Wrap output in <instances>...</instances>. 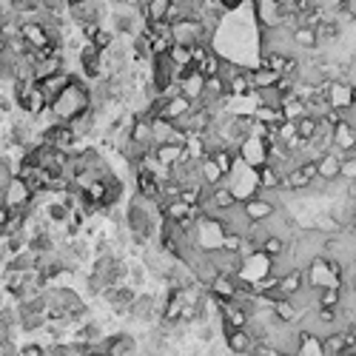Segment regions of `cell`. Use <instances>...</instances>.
Returning <instances> with one entry per match:
<instances>
[{"label":"cell","instance_id":"obj_1","mask_svg":"<svg viewBox=\"0 0 356 356\" xmlns=\"http://www.w3.org/2000/svg\"><path fill=\"white\" fill-rule=\"evenodd\" d=\"M78 60H80V74L86 80H100V74L106 71V66H103V51L100 49H95L91 43H83L80 46V51H78Z\"/></svg>","mask_w":356,"mask_h":356},{"label":"cell","instance_id":"obj_2","mask_svg":"<svg viewBox=\"0 0 356 356\" xmlns=\"http://www.w3.org/2000/svg\"><path fill=\"white\" fill-rule=\"evenodd\" d=\"M194 108V103L185 97V95H180V91L174 88V91H168L165 95V103H163V111H160V117L163 120H171V123H177L180 117H185L189 111Z\"/></svg>","mask_w":356,"mask_h":356},{"label":"cell","instance_id":"obj_3","mask_svg":"<svg viewBox=\"0 0 356 356\" xmlns=\"http://www.w3.org/2000/svg\"><path fill=\"white\" fill-rule=\"evenodd\" d=\"M242 211H246L251 226H262V222L274 214V205L262 197H248V200H242Z\"/></svg>","mask_w":356,"mask_h":356},{"label":"cell","instance_id":"obj_4","mask_svg":"<svg viewBox=\"0 0 356 356\" xmlns=\"http://www.w3.org/2000/svg\"><path fill=\"white\" fill-rule=\"evenodd\" d=\"M152 152H154V157H157L163 165H177L180 160L191 157L189 152H185V145H182V143H171V140H168V143H157V145L152 148Z\"/></svg>","mask_w":356,"mask_h":356},{"label":"cell","instance_id":"obj_5","mask_svg":"<svg viewBox=\"0 0 356 356\" xmlns=\"http://www.w3.org/2000/svg\"><path fill=\"white\" fill-rule=\"evenodd\" d=\"M34 86L40 88L43 97L51 103V100L69 86V71H66V69H63V71H54V74H49V78H43V80H34Z\"/></svg>","mask_w":356,"mask_h":356},{"label":"cell","instance_id":"obj_6","mask_svg":"<svg viewBox=\"0 0 356 356\" xmlns=\"http://www.w3.org/2000/svg\"><path fill=\"white\" fill-rule=\"evenodd\" d=\"M174 86H177L180 95H185L191 103H197V100L202 97V91H205V74H202L200 69H194V71L189 74V78H182V80L174 83Z\"/></svg>","mask_w":356,"mask_h":356},{"label":"cell","instance_id":"obj_7","mask_svg":"<svg viewBox=\"0 0 356 356\" xmlns=\"http://www.w3.org/2000/svg\"><path fill=\"white\" fill-rule=\"evenodd\" d=\"M246 74H248V80H251V88H268V86H276L279 83V78L283 74H276L271 66H265V63H257L254 69H246Z\"/></svg>","mask_w":356,"mask_h":356},{"label":"cell","instance_id":"obj_8","mask_svg":"<svg viewBox=\"0 0 356 356\" xmlns=\"http://www.w3.org/2000/svg\"><path fill=\"white\" fill-rule=\"evenodd\" d=\"M134 180H137V194L145 197V200H157L160 197V180L157 174L145 171V168H134Z\"/></svg>","mask_w":356,"mask_h":356},{"label":"cell","instance_id":"obj_9","mask_svg":"<svg viewBox=\"0 0 356 356\" xmlns=\"http://www.w3.org/2000/svg\"><path fill=\"white\" fill-rule=\"evenodd\" d=\"M316 163H320V177L322 180H336L342 171V154L333 152V148H328V152H322L320 157H316Z\"/></svg>","mask_w":356,"mask_h":356},{"label":"cell","instance_id":"obj_10","mask_svg":"<svg viewBox=\"0 0 356 356\" xmlns=\"http://www.w3.org/2000/svg\"><path fill=\"white\" fill-rule=\"evenodd\" d=\"M254 174H257V185H259V189H279V185H283V171H279L274 163L254 165Z\"/></svg>","mask_w":356,"mask_h":356},{"label":"cell","instance_id":"obj_11","mask_svg":"<svg viewBox=\"0 0 356 356\" xmlns=\"http://www.w3.org/2000/svg\"><path fill=\"white\" fill-rule=\"evenodd\" d=\"M302 285H305V271L302 268H291V271H285L283 276H279V291H283V296H296L299 291H302Z\"/></svg>","mask_w":356,"mask_h":356},{"label":"cell","instance_id":"obj_12","mask_svg":"<svg viewBox=\"0 0 356 356\" xmlns=\"http://www.w3.org/2000/svg\"><path fill=\"white\" fill-rule=\"evenodd\" d=\"M291 43L296 49H305V51L320 49V40H316V29L313 26H294L291 29Z\"/></svg>","mask_w":356,"mask_h":356},{"label":"cell","instance_id":"obj_13","mask_svg":"<svg viewBox=\"0 0 356 356\" xmlns=\"http://www.w3.org/2000/svg\"><path fill=\"white\" fill-rule=\"evenodd\" d=\"M353 345H356V342H353V333L345 331V333H331V336H325L322 351H325V356H340L342 351H348V348H353Z\"/></svg>","mask_w":356,"mask_h":356},{"label":"cell","instance_id":"obj_14","mask_svg":"<svg viewBox=\"0 0 356 356\" xmlns=\"http://www.w3.org/2000/svg\"><path fill=\"white\" fill-rule=\"evenodd\" d=\"M294 126H296V137L302 140V143H308V140L316 134V131L322 128V120H320V117H313V115H308V111H305L302 117H296V120H294Z\"/></svg>","mask_w":356,"mask_h":356},{"label":"cell","instance_id":"obj_15","mask_svg":"<svg viewBox=\"0 0 356 356\" xmlns=\"http://www.w3.org/2000/svg\"><path fill=\"white\" fill-rule=\"evenodd\" d=\"M251 345H254V340L248 336L246 328H234V331L226 336V348H228L231 353H248Z\"/></svg>","mask_w":356,"mask_h":356},{"label":"cell","instance_id":"obj_16","mask_svg":"<svg viewBox=\"0 0 356 356\" xmlns=\"http://www.w3.org/2000/svg\"><path fill=\"white\" fill-rule=\"evenodd\" d=\"M285 251H288V246H285V239L283 237H276V234H268L265 239H262V248H259V254L265 257V259H279V257H285Z\"/></svg>","mask_w":356,"mask_h":356},{"label":"cell","instance_id":"obj_17","mask_svg":"<svg viewBox=\"0 0 356 356\" xmlns=\"http://www.w3.org/2000/svg\"><path fill=\"white\" fill-rule=\"evenodd\" d=\"M222 177H226V174L219 171V165L211 157H202L200 160V180H202V185H211V189H214V185L222 182Z\"/></svg>","mask_w":356,"mask_h":356},{"label":"cell","instance_id":"obj_18","mask_svg":"<svg viewBox=\"0 0 356 356\" xmlns=\"http://www.w3.org/2000/svg\"><path fill=\"white\" fill-rule=\"evenodd\" d=\"M6 3L17 17H34L43 9V0H6Z\"/></svg>","mask_w":356,"mask_h":356},{"label":"cell","instance_id":"obj_19","mask_svg":"<svg viewBox=\"0 0 356 356\" xmlns=\"http://www.w3.org/2000/svg\"><path fill=\"white\" fill-rule=\"evenodd\" d=\"M168 9H171V0H145V21H165Z\"/></svg>","mask_w":356,"mask_h":356},{"label":"cell","instance_id":"obj_20","mask_svg":"<svg viewBox=\"0 0 356 356\" xmlns=\"http://www.w3.org/2000/svg\"><path fill=\"white\" fill-rule=\"evenodd\" d=\"M165 51H168V58H171V63H174V66H189V63H194V58H191V46L171 43Z\"/></svg>","mask_w":356,"mask_h":356},{"label":"cell","instance_id":"obj_21","mask_svg":"<svg viewBox=\"0 0 356 356\" xmlns=\"http://www.w3.org/2000/svg\"><path fill=\"white\" fill-rule=\"evenodd\" d=\"M271 308H274V313H276L279 322H294L296 316H299L296 308H294V302H291V296H283V299H279V302H274Z\"/></svg>","mask_w":356,"mask_h":356},{"label":"cell","instance_id":"obj_22","mask_svg":"<svg viewBox=\"0 0 356 356\" xmlns=\"http://www.w3.org/2000/svg\"><path fill=\"white\" fill-rule=\"evenodd\" d=\"M115 32H111V29H106V26H100L97 32H95V37H91V46H95V49H100V51H108L111 46H115Z\"/></svg>","mask_w":356,"mask_h":356},{"label":"cell","instance_id":"obj_23","mask_svg":"<svg viewBox=\"0 0 356 356\" xmlns=\"http://www.w3.org/2000/svg\"><path fill=\"white\" fill-rule=\"evenodd\" d=\"M342 302V288L340 285H331L320 291V308H336Z\"/></svg>","mask_w":356,"mask_h":356},{"label":"cell","instance_id":"obj_24","mask_svg":"<svg viewBox=\"0 0 356 356\" xmlns=\"http://www.w3.org/2000/svg\"><path fill=\"white\" fill-rule=\"evenodd\" d=\"M239 246H242V234H239V231H226V234H222L219 248H226V251H239Z\"/></svg>","mask_w":356,"mask_h":356},{"label":"cell","instance_id":"obj_25","mask_svg":"<svg viewBox=\"0 0 356 356\" xmlns=\"http://www.w3.org/2000/svg\"><path fill=\"white\" fill-rule=\"evenodd\" d=\"M296 168H299V171H302V177H308L311 182H313L316 177H320V163H316V157H311V160H302V163H299Z\"/></svg>","mask_w":356,"mask_h":356},{"label":"cell","instance_id":"obj_26","mask_svg":"<svg viewBox=\"0 0 356 356\" xmlns=\"http://www.w3.org/2000/svg\"><path fill=\"white\" fill-rule=\"evenodd\" d=\"M43 9H46V12H54V14H66V12H69V3H66V0H43Z\"/></svg>","mask_w":356,"mask_h":356},{"label":"cell","instance_id":"obj_27","mask_svg":"<svg viewBox=\"0 0 356 356\" xmlns=\"http://www.w3.org/2000/svg\"><path fill=\"white\" fill-rule=\"evenodd\" d=\"M320 322L333 325L336 322V308H320Z\"/></svg>","mask_w":356,"mask_h":356},{"label":"cell","instance_id":"obj_28","mask_svg":"<svg viewBox=\"0 0 356 356\" xmlns=\"http://www.w3.org/2000/svg\"><path fill=\"white\" fill-rule=\"evenodd\" d=\"M17 356H46V351L40 345H26V348H21V353H17Z\"/></svg>","mask_w":356,"mask_h":356},{"label":"cell","instance_id":"obj_29","mask_svg":"<svg viewBox=\"0 0 356 356\" xmlns=\"http://www.w3.org/2000/svg\"><path fill=\"white\" fill-rule=\"evenodd\" d=\"M353 106H356V86L351 83V108H353Z\"/></svg>","mask_w":356,"mask_h":356},{"label":"cell","instance_id":"obj_30","mask_svg":"<svg viewBox=\"0 0 356 356\" xmlns=\"http://www.w3.org/2000/svg\"><path fill=\"white\" fill-rule=\"evenodd\" d=\"M268 356H291V353H285V351H271Z\"/></svg>","mask_w":356,"mask_h":356},{"label":"cell","instance_id":"obj_31","mask_svg":"<svg viewBox=\"0 0 356 356\" xmlns=\"http://www.w3.org/2000/svg\"><path fill=\"white\" fill-rule=\"evenodd\" d=\"M351 228H356V209H353V214H351Z\"/></svg>","mask_w":356,"mask_h":356},{"label":"cell","instance_id":"obj_32","mask_svg":"<svg viewBox=\"0 0 356 356\" xmlns=\"http://www.w3.org/2000/svg\"><path fill=\"white\" fill-rule=\"evenodd\" d=\"M66 3H69V6H74V3H80V0H66Z\"/></svg>","mask_w":356,"mask_h":356},{"label":"cell","instance_id":"obj_33","mask_svg":"<svg viewBox=\"0 0 356 356\" xmlns=\"http://www.w3.org/2000/svg\"><path fill=\"white\" fill-rule=\"evenodd\" d=\"M351 333H353V342H356V328H351Z\"/></svg>","mask_w":356,"mask_h":356},{"label":"cell","instance_id":"obj_34","mask_svg":"<svg viewBox=\"0 0 356 356\" xmlns=\"http://www.w3.org/2000/svg\"><path fill=\"white\" fill-rule=\"evenodd\" d=\"M353 294H356V283H353Z\"/></svg>","mask_w":356,"mask_h":356},{"label":"cell","instance_id":"obj_35","mask_svg":"<svg viewBox=\"0 0 356 356\" xmlns=\"http://www.w3.org/2000/svg\"><path fill=\"white\" fill-rule=\"evenodd\" d=\"M0 145H3V137H0Z\"/></svg>","mask_w":356,"mask_h":356},{"label":"cell","instance_id":"obj_36","mask_svg":"<svg viewBox=\"0 0 356 356\" xmlns=\"http://www.w3.org/2000/svg\"><path fill=\"white\" fill-rule=\"evenodd\" d=\"M353 108H356V106H353Z\"/></svg>","mask_w":356,"mask_h":356}]
</instances>
